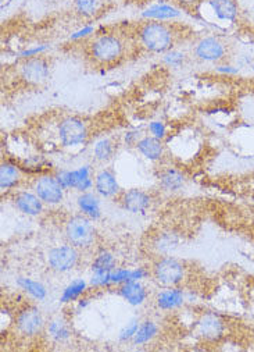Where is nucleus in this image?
Wrapping results in <instances>:
<instances>
[{"label":"nucleus","instance_id":"obj_1","mask_svg":"<svg viewBox=\"0 0 254 352\" xmlns=\"http://www.w3.org/2000/svg\"><path fill=\"white\" fill-rule=\"evenodd\" d=\"M174 27L164 21L145 20L138 28V39L141 46L150 53H167L175 43Z\"/></svg>","mask_w":254,"mask_h":352},{"label":"nucleus","instance_id":"obj_2","mask_svg":"<svg viewBox=\"0 0 254 352\" xmlns=\"http://www.w3.org/2000/svg\"><path fill=\"white\" fill-rule=\"evenodd\" d=\"M124 41L115 34L96 35L88 43V56L97 65H113L124 56Z\"/></svg>","mask_w":254,"mask_h":352},{"label":"nucleus","instance_id":"obj_3","mask_svg":"<svg viewBox=\"0 0 254 352\" xmlns=\"http://www.w3.org/2000/svg\"><path fill=\"white\" fill-rule=\"evenodd\" d=\"M65 236L69 244L77 250H89L96 243V228L85 214H77L67 220Z\"/></svg>","mask_w":254,"mask_h":352},{"label":"nucleus","instance_id":"obj_4","mask_svg":"<svg viewBox=\"0 0 254 352\" xmlns=\"http://www.w3.org/2000/svg\"><path fill=\"white\" fill-rule=\"evenodd\" d=\"M57 137L65 148H76L85 144L89 138V130L84 120L76 116L61 119L57 127Z\"/></svg>","mask_w":254,"mask_h":352},{"label":"nucleus","instance_id":"obj_5","mask_svg":"<svg viewBox=\"0 0 254 352\" xmlns=\"http://www.w3.org/2000/svg\"><path fill=\"white\" fill-rule=\"evenodd\" d=\"M152 274L159 284L164 287H175L185 280L186 266L172 256H163L153 265Z\"/></svg>","mask_w":254,"mask_h":352},{"label":"nucleus","instance_id":"obj_6","mask_svg":"<svg viewBox=\"0 0 254 352\" xmlns=\"http://www.w3.org/2000/svg\"><path fill=\"white\" fill-rule=\"evenodd\" d=\"M228 43L220 36L209 35L200 38L194 47V54L203 63H221L228 57Z\"/></svg>","mask_w":254,"mask_h":352},{"label":"nucleus","instance_id":"obj_7","mask_svg":"<svg viewBox=\"0 0 254 352\" xmlns=\"http://www.w3.org/2000/svg\"><path fill=\"white\" fill-rule=\"evenodd\" d=\"M19 76L28 85H42L50 77V65L42 56L25 58L20 65Z\"/></svg>","mask_w":254,"mask_h":352},{"label":"nucleus","instance_id":"obj_8","mask_svg":"<svg viewBox=\"0 0 254 352\" xmlns=\"http://www.w3.org/2000/svg\"><path fill=\"white\" fill-rule=\"evenodd\" d=\"M80 261V250L71 244H65L51 248L47 254V262L51 270L58 273H67L76 269Z\"/></svg>","mask_w":254,"mask_h":352},{"label":"nucleus","instance_id":"obj_9","mask_svg":"<svg viewBox=\"0 0 254 352\" xmlns=\"http://www.w3.org/2000/svg\"><path fill=\"white\" fill-rule=\"evenodd\" d=\"M16 329L24 337H35L41 334L45 329L42 312L34 305L23 308L16 316Z\"/></svg>","mask_w":254,"mask_h":352},{"label":"nucleus","instance_id":"obj_10","mask_svg":"<svg viewBox=\"0 0 254 352\" xmlns=\"http://www.w3.org/2000/svg\"><path fill=\"white\" fill-rule=\"evenodd\" d=\"M56 177L65 190H77L80 192H86L93 187V180L91 175V166H82L76 170H62Z\"/></svg>","mask_w":254,"mask_h":352},{"label":"nucleus","instance_id":"obj_11","mask_svg":"<svg viewBox=\"0 0 254 352\" xmlns=\"http://www.w3.org/2000/svg\"><path fill=\"white\" fill-rule=\"evenodd\" d=\"M35 194L47 205H58L65 198V187H62L56 175H42L34 186Z\"/></svg>","mask_w":254,"mask_h":352},{"label":"nucleus","instance_id":"obj_12","mask_svg":"<svg viewBox=\"0 0 254 352\" xmlns=\"http://www.w3.org/2000/svg\"><path fill=\"white\" fill-rule=\"evenodd\" d=\"M225 320L213 312H207L198 320V334L207 342H218L225 337Z\"/></svg>","mask_w":254,"mask_h":352},{"label":"nucleus","instance_id":"obj_13","mask_svg":"<svg viewBox=\"0 0 254 352\" xmlns=\"http://www.w3.org/2000/svg\"><path fill=\"white\" fill-rule=\"evenodd\" d=\"M200 5L207 8L218 23L235 24L240 14L238 0H203Z\"/></svg>","mask_w":254,"mask_h":352},{"label":"nucleus","instance_id":"obj_14","mask_svg":"<svg viewBox=\"0 0 254 352\" xmlns=\"http://www.w3.org/2000/svg\"><path fill=\"white\" fill-rule=\"evenodd\" d=\"M119 204L122 209L130 213H145L152 206V197L143 190L132 188L121 194Z\"/></svg>","mask_w":254,"mask_h":352},{"label":"nucleus","instance_id":"obj_15","mask_svg":"<svg viewBox=\"0 0 254 352\" xmlns=\"http://www.w3.org/2000/svg\"><path fill=\"white\" fill-rule=\"evenodd\" d=\"M182 16V10L171 3H153L142 10L141 17L143 20H153V21H174Z\"/></svg>","mask_w":254,"mask_h":352},{"label":"nucleus","instance_id":"obj_16","mask_svg":"<svg viewBox=\"0 0 254 352\" xmlns=\"http://www.w3.org/2000/svg\"><path fill=\"white\" fill-rule=\"evenodd\" d=\"M93 187L96 192L103 198H113L119 194V186L115 174L110 168H102L96 173Z\"/></svg>","mask_w":254,"mask_h":352},{"label":"nucleus","instance_id":"obj_17","mask_svg":"<svg viewBox=\"0 0 254 352\" xmlns=\"http://www.w3.org/2000/svg\"><path fill=\"white\" fill-rule=\"evenodd\" d=\"M118 294L132 307H141L149 297L146 287L141 281H126L119 284Z\"/></svg>","mask_w":254,"mask_h":352},{"label":"nucleus","instance_id":"obj_18","mask_svg":"<svg viewBox=\"0 0 254 352\" xmlns=\"http://www.w3.org/2000/svg\"><path fill=\"white\" fill-rule=\"evenodd\" d=\"M186 301L185 291L175 287H165L163 291H160L156 297V305L161 311H174L181 308Z\"/></svg>","mask_w":254,"mask_h":352},{"label":"nucleus","instance_id":"obj_19","mask_svg":"<svg viewBox=\"0 0 254 352\" xmlns=\"http://www.w3.org/2000/svg\"><path fill=\"white\" fill-rule=\"evenodd\" d=\"M13 204L17 210L27 216H38L43 212V201L35 192H19L14 195Z\"/></svg>","mask_w":254,"mask_h":352},{"label":"nucleus","instance_id":"obj_20","mask_svg":"<svg viewBox=\"0 0 254 352\" xmlns=\"http://www.w3.org/2000/svg\"><path fill=\"white\" fill-rule=\"evenodd\" d=\"M135 148L142 156H145L150 162H160L165 156V146L163 144V140L152 135L142 137Z\"/></svg>","mask_w":254,"mask_h":352},{"label":"nucleus","instance_id":"obj_21","mask_svg":"<svg viewBox=\"0 0 254 352\" xmlns=\"http://www.w3.org/2000/svg\"><path fill=\"white\" fill-rule=\"evenodd\" d=\"M159 184L164 191L176 192L181 191L186 184L185 174L174 167H167L159 174Z\"/></svg>","mask_w":254,"mask_h":352},{"label":"nucleus","instance_id":"obj_22","mask_svg":"<svg viewBox=\"0 0 254 352\" xmlns=\"http://www.w3.org/2000/svg\"><path fill=\"white\" fill-rule=\"evenodd\" d=\"M78 209L82 214L89 217L91 220H97L102 216L100 210V201L96 194L93 192H81V195L77 198Z\"/></svg>","mask_w":254,"mask_h":352},{"label":"nucleus","instance_id":"obj_23","mask_svg":"<svg viewBox=\"0 0 254 352\" xmlns=\"http://www.w3.org/2000/svg\"><path fill=\"white\" fill-rule=\"evenodd\" d=\"M46 333L57 344L69 341L71 338V334H73L69 322L65 320L62 318L51 319L46 326Z\"/></svg>","mask_w":254,"mask_h":352},{"label":"nucleus","instance_id":"obj_24","mask_svg":"<svg viewBox=\"0 0 254 352\" xmlns=\"http://www.w3.org/2000/svg\"><path fill=\"white\" fill-rule=\"evenodd\" d=\"M21 182V171L20 168L9 162L2 163L0 166V188L3 191L5 190H12L19 186Z\"/></svg>","mask_w":254,"mask_h":352},{"label":"nucleus","instance_id":"obj_25","mask_svg":"<svg viewBox=\"0 0 254 352\" xmlns=\"http://www.w3.org/2000/svg\"><path fill=\"white\" fill-rule=\"evenodd\" d=\"M104 5V0H73V8L78 17L91 20L96 17Z\"/></svg>","mask_w":254,"mask_h":352},{"label":"nucleus","instance_id":"obj_26","mask_svg":"<svg viewBox=\"0 0 254 352\" xmlns=\"http://www.w3.org/2000/svg\"><path fill=\"white\" fill-rule=\"evenodd\" d=\"M179 244V237L176 236L175 232L171 231H163L160 232L159 236L156 237L153 247L156 248V251L164 256H168L174 250L178 248Z\"/></svg>","mask_w":254,"mask_h":352},{"label":"nucleus","instance_id":"obj_27","mask_svg":"<svg viewBox=\"0 0 254 352\" xmlns=\"http://www.w3.org/2000/svg\"><path fill=\"white\" fill-rule=\"evenodd\" d=\"M17 285L36 301H43L47 296L46 287L42 283L36 281V280H32V278H28V277H19L17 278Z\"/></svg>","mask_w":254,"mask_h":352},{"label":"nucleus","instance_id":"obj_28","mask_svg":"<svg viewBox=\"0 0 254 352\" xmlns=\"http://www.w3.org/2000/svg\"><path fill=\"white\" fill-rule=\"evenodd\" d=\"M115 267H117L115 258L108 251H100L92 262L93 274H107L113 272Z\"/></svg>","mask_w":254,"mask_h":352},{"label":"nucleus","instance_id":"obj_29","mask_svg":"<svg viewBox=\"0 0 254 352\" xmlns=\"http://www.w3.org/2000/svg\"><path fill=\"white\" fill-rule=\"evenodd\" d=\"M159 334V326L156 322L153 320H143L139 324V329L132 340V342L135 345H145L149 344L152 340H154Z\"/></svg>","mask_w":254,"mask_h":352},{"label":"nucleus","instance_id":"obj_30","mask_svg":"<svg viewBox=\"0 0 254 352\" xmlns=\"http://www.w3.org/2000/svg\"><path fill=\"white\" fill-rule=\"evenodd\" d=\"M115 145L110 138H102L93 145V156L97 162H108L113 159Z\"/></svg>","mask_w":254,"mask_h":352},{"label":"nucleus","instance_id":"obj_31","mask_svg":"<svg viewBox=\"0 0 254 352\" xmlns=\"http://www.w3.org/2000/svg\"><path fill=\"white\" fill-rule=\"evenodd\" d=\"M86 289V283L84 280H76L71 284H69L65 291H62V296L60 298L61 302H73V301H78L80 297L84 294Z\"/></svg>","mask_w":254,"mask_h":352},{"label":"nucleus","instance_id":"obj_32","mask_svg":"<svg viewBox=\"0 0 254 352\" xmlns=\"http://www.w3.org/2000/svg\"><path fill=\"white\" fill-rule=\"evenodd\" d=\"M163 62L168 67L181 69V67H183L186 65L187 56H186L185 52H181V50H176V49H171L167 53H164Z\"/></svg>","mask_w":254,"mask_h":352},{"label":"nucleus","instance_id":"obj_33","mask_svg":"<svg viewBox=\"0 0 254 352\" xmlns=\"http://www.w3.org/2000/svg\"><path fill=\"white\" fill-rule=\"evenodd\" d=\"M139 324H141L139 319H132V320H130L128 323H126V326L119 331L118 340H119L121 342H128V341L134 340V337H135V334H137V331H138V329H139Z\"/></svg>","mask_w":254,"mask_h":352},{"label":"nucleus","instance_id":"obj_34","mask_svg":"<svg viewBox=\"0 0 254 352\" xmlns=\"http://www.w3.org/2000/svg\"><path fill=\"white\" fill-rule=\"evenodd\" d=\"M131 280V270L128 269H119L115 267L113 272H110V283L111 284H122Z\"/></svg>","mask_w":254,"mask_h":352},{"label":"nucleus","instance_id":"obj_35","mask_svg":"<svg viewBox=\"0 0 254 352\" xmlns=\"http://www.w3.org/2000/svg\"><path fill=\"white\" fill-rule=\"evenodd\" d=\"M148 131H149V135L156 137V138L163 140V141H164V138L167 137V127H165V124H164L163 122H160V120H156V122L149 123Z\"/></svg>","mask_w":254,"mask_h":352},{"label":"nucleus","instance_id":"obj_36","mask_svg":"<svg viewBox=\"0 0 254 352\" xmlns=\"http://www.w3.org/2000/svg\"><path fill=\"white\" fill-rule=\"evenodd\" d=\"M47 49H49L47 45H38V46H34V47H30V49L23 50V52L19 54V58H23V60H25V58L36 57V56L43 54Z\"/></svg>","mask_w":254,"mask_h":352},{"label":"nucleus","instance_id":"obj_37","mask_svg":"<svg viewBox=\"0 0 254 352\" xmlns=\"http://www.w3.org/2000/svg\"><path fill=\"white\" fill-rule=\"evenodd\" d=\"M95 25L92 24H88V25H84L82 28H80L78 31L73 32L70 35V41H81V39H85L88 36H91L92 34H95Z\"/></svg>","mask_w":254,"mask_h":352},{"label":"nucleus","instance_id":"obj_38","mask_svg":"<svg viewBox=\"0 0 254 352\" xmlns=\"http://www.w3.org/2000/svg\"><path fill=\"white\" fill-rule=\"evenodd\" d=\"M139 134H141L139 131H128V133H125V135H124L125 146H137V144L142 138Z\"/></svg>","mask_w":254,"mask_h":352},{"label":"nucleus","instance_id":"obj_39","mask_svg":"<svg viewBox=\"0 0 254 352\" xmlns=\"http://www.w3.org/2000/svg\"><path fill=\"white\" fill-rule=\"evenodd\" d=\"M216 70H217V73H220L222 76H238L239 74V69L232 66V65H221V63H218Z\"/></svg>","mask_w":254,"mask_h":352}]
</instances>
